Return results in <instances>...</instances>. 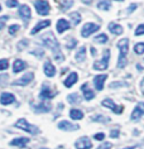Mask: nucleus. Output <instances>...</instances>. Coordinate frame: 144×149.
Instances as JSON below:
<instances>
[{
  "label": "nucleus",
  "instance_id": "473e14b6",
  "mask_svg": "<svg viewBox=\"0 0 144 149\" xmlns=\"http://www.w3.org/2000/svg\"><path fill=\"white\" fill-rule=\"evenodd\" d=\"M8 66H9L8 59H0V71L6 70V68H8Z\"/></svg>",
  "mask_w": 144,
  "mask_h": 149
},
{
  "label": "nucleus",
  "instance_id": "0eeeda50",
  "mask_svg": "<svg viewBox=\"0 0 144 149\" xmlns=\"http://www.w3.org/2000/svg\"><path fill=\"white\" fill-rule=\"evenodd\" d=\"M101 104H102V106H105V107H109V109H111L115 114H121V113H123V106H118L114 102L113 100H110V99H105Z\"/></svg>",
  "mask_w": 144,
  "mask_h": 149
},
{
  "label": "nucleus",
  "instance_id": "9b49d317",
  "mask_svg": "<svg viewBox=\"0 0 144 149\" xmlns=\"http://www.w3.org/2000/svg\"><path fill=\"white\" fill-rule=\"evenodd\" d=\"M31 9H29L28 5H20L19 6V15L22 17V19L24 22H28L29 18H31Z\"/></svg>",
  "mask_w": 144,
  "mask_h": 149
},
{
  "label": "nucleus",
  "instance_id": "7c9ffc66",
  "mask_svg": "<svg viewBox=\"0 0 144 149\" xmlns=\"http://www.w3.org/2000/svg\"><path fill=\"white\" fill-rule=\"evenodd\" d=\"M108 36L106 34H100V36H97V37H95V42H97V43H106L108 42Z\"/></svg>",
  "mask_w": 144,
  "mask_h": 149
},
{
  "label": "nucleus",
  "instance_id": "4c0bfd02",
  "mask_svg": "<svg viewBox=\"0 0 144 149\" xmlns=\"http://www.w3.org/2000/svg\"><path fill=\"white\" fill-rule=\"evenodd\" d=\"M120 86H127V84L125 82H113L110 84V88H114V87H120Z\"/></svg>",
  "mask_w": 144,
  "mask_h": 149
},
{
  "label": "nucleus",
  "instance_id": "4be33fe9",
  "mask_svg": "<svg viewBox=\"0 0 144 149\" xmlns=\"http://www.w3.org/2000/svg\"><path fill=\"white\" fill-rule=\"evenodd\" d=\"M70 28V23L66 19H60L57 22V31L58 33H63L65 31H67Z\"/></svg>",
  "mask_w": 144,
  "mask_h": 149
},
{
  "label": "nucleus",
  "instance_id": "f03ea898",
  "mask_svg": "<svg viewBox=\"0 0 144 149\" xmlns=\"http://www.w3.org/2000/svg\"><path fill=\"white\" fill-rule=\"evenodd\" d=\"M128 47H129V39L124 38L118 42V48L120 51L119 61H118V67L119 68H124L127 65V53H128Z\"/></svg>",
  "mask_w": 144,
  "mask_h": 149
},
{
  "label": "nucleus",
  "instance_id": "2eb2a0df",
  "mask_svg": "<svg viewBox=\"0 0 144 149\" xmlns=\"http://www.w3.org/2000/svg\"><path fill=\"white\" fill-rule=\"evenodd\" d=\"M15 97H14V95L9 94V92H4V94H1L0 96V102L3 104V105H9V104H13Z\"/></svg>",
  "mask_w": 144,
  "mask_h": 149
},
{
  "label": "nucleus",
  "instance_id": "6e6552de",
  "mask_svg": "<svg viewBox=\"0 0 144 149\" xmlns=\"http://www.w3.org/2000/svg\"><path fill=\"white\" fill-rule=\"evenodd\" d=\"M75 147L76 149H90L92 147V143L87 136H82L75 143Z\"/></svg>",
  "mask_w": 144,
  "mask_h": 149
},
{
  "label": "nucleus",
  "instance_id": "39448f33",
  "mask_svg": "<svg viewBox=\"0 0 144 149\" xmlns=\"http://www.w3.org/2000/svg\"><path fill=\"white\" fill-rule=\"evenodd\" d=\"M34 5H35V9H37V13L39 15H47L49 13V3L47 0H35L34 1Z\"/></svg>",
  "mask_w": 144,
  "mask_h": 149
},
{
  "label": "nucleus",
  "instance_id": "7ed1b4c3",
  "mask_svg": "<svg viewBox=\"0 0 144 149\" xmlns=\"http://www.w3.org/2000/svg\"><path fill=\"white\" fill-rule=\"evenodd\" d=\"M15 126L19 128L20 130H24V132L29 133V134H38V132H39V129L37 128V126L29 124L25 119H19V120L15 123Z\"/></svg>",
  "mask_w": 144,
  "mask_h": 149
},
{
  "label": "nucleus",
  "instance_id": "dca6fc26",
  "mask_svg": "<svg viewBox=\"0 0 144 149\" xmlns=\"http://www.w3.org/2000/svg\"><path fill=\"white\" fill-rule=\"evenodd\" d=\"M37 113H48L51 110V104L47 102L46 100H43V102H40L38 106H34Z\"/></svg>",
  "mask_w": 144,
  "mask_h": 149
},
{
  "label": "nucleus",
  "instance_id": "72a5a7b5",
  "mask_svg": "<svg viewBox=\"0 0 144 149\" xmlns=\"http://www.w3.org/2000/svg\"><path fill=\"white\" fill-rule=\"evenodd\" d=\"M19 29H20V27H19V25H17V24L10 25V27H9V34H15Z\"/></svg>",
  "mask_w": 144,
  "mask_h": 149
},
{
  "label": "nucleus",
  "instance_id": "c9c22d12",
  "mask_svg": "<svg viewBox=\"0 0 144 149\" xmlns=\"http://www.w3.org/2000/svg\"><path fill=\"white\" fill-rule=\"evenodd\" d=\"M143 34H144V24H140L135 29V36H143Z\"/></svg>",
  "mask_w": 144,
  "mask_h": 149
},
{
  "label": "nucleus",
  "instance_id": "a18cd8bd",
  "mask_svg": "<svg viewBox=\"0 0 144 149\" xmlns=\"http://www.w3.org/2000/svg\"><path fill=\"white\" fill-rule=\"evenodd\" d=\"M135 9H136V4H131V5L128 8V13H133Z\"/></svg>",
  "mask_w": 144,
  "mask_h": 149
},
{
  "label": "nucleus",
  "instance_id": "412c9836",
  "mask_svg": "<svg viewBox=\"0 0 144 149\" xmlns=\"http://www.w3.org/2000/svg\"><path fill=\"white\" fill-rule=\"evenodd\" d=\"M109 31L113 33V34H116V36H120L123 34V27L119 24H115V23H110L109 24Z\"/></svg>",
  "mask_w": 144,
  "mask_h": 149
},
{
  "label": "nucleus",
  "instance_id": "de8ad7c7",
  "mask_svg": "<svg viewBox=\"0 0 144 149\" xmlns=\"http://www.w3.org/2000/svg\"><path fill=\"white\" fill-rule=\"evenodd\" d=\"M82 1L85 3V4H90V3L92 1V0H82Z\"/></svg>",
  "mask_w": 144,
  "mask_h": 149
},
{
  "label": "nucleus",
  "instance_id": "864d4df0",
  "mask_svg": "<svg viewBox=\"0 0 144 149\" xmlns=\"http://www.w3.org/2000/svg\"><path fill=\"white\" fill-rule=\"evenodd\" d=\"M42 149H46V148H42Z\"/></svg>",
  "mask_w": 144,
  "mask_h": 149
},
{
  "label": "nucleus",
  "instance_id": "5701e85b",
  "mask_svg": "<svg viewBox=\"0 0 144 149\" xmlns=\"http://www.w3.org/2000/svg\"><path fill=\"white\" fill-rule=\"evenodd\" d=\"M29 143V138H17V139H13L12 140V145L14 147H24Z\"/></svg>",
  "mask_w": 144,
  "mask_h": 149
},
{
  "label": "nucleus",
  "instance_id": "3c124183",
  "mask_svg": "<svg viewBox=\"0 0 144 149\" xmlns=\"http://www.w3.org/2000/svg\"><path fill=\"white\" fill-rule=\"evenodd\" d=\"M118 1H123V0H118Z\"/></svg>",
  "mask_w": 144,
  "mask_h": 149
},
{
  "label": "nucleus",
  "instance_id": "4468645a",
  "mask_svg": "<svg viewBox=\"0 0 144 149\" xmlns=\"http://www.w3.org/2000/svg\"><path fill=\"white\" fill-rule=\"evenodd\" d=\"M56 95V92H52V90L51 88H48L47 86H43L42 87V91H40V99L42 100H49V99H52L53 96Z\"/></svg>",
  "mask_w": 144,
  "mask_h": 149
},
{
  "label": "nucleus",
  "instance_id": "e433bc0d",
  "mask_svg": "<svg viewBox=\"0 0 144 149\" xmlns=\"http://www.w3.org/2000/svg\"><path fill=\"white\" fill-rule=\"evenodd\" d=\"M6 5H8L9 8H14V6L19 5V3H18V0H8V1H6Z\"/></svg>",
  "mask_w": 144,
  "mask_h": 149
},
{
  "label": "nucleus",
  "instance_id": "a211bd4d",
  "mask_svg": "<svg viewBox=\"0 0 144 149\" xmlns=\"http://www.w3.org/2000/svg\"><path fill=\"white\" fill-rule=\"evenodd\" d=\"M44 73L47 74L48 77H53L56 74V68L51 62H46L44 63Z\"/></svg>",
  "mask_w": 144,
  "mask_h": 149
},
{
  "label": "nucleus",
  "instance_id": "ea45409f",
  "mask_svg": "<svg viewBox=\"0 0 144 149\" xmlns=\"http://www.w3.org/2000/svg\"><path fill=\"white\" fill-rule=\"evenodd\" d=\"M111 147H113L111 143H102V144H101V145H100V147H99L97 149H110Z\"/></svg>",
  "mask_w": 144,
  "mask_h": 149
},
{
  "label": "nucleus",
  "instance_id": "49530a36",
  "mask_svg": "<svg viewBox=\"0 0 144 149\" xmlns=\"http://www.w3.org/2000/svg\"><path fill=\"white\" fill-rule=\"evenodd\" d=\"M140 88H142V92H143V94H144V77H143L142 82H140Z\"/></svg>",
  "mask_w": 144,
  "mask_h": 149
},
{
  "label": "nucleus",
  "instance_id": "ddd939ff",
  "mask_svg": "<svg viewBox=\"0 0 144 149\" xmlns=\"http://www.w3.org/2000/svg\"><path fill=\"white\" fill-rule=\"evenodd\" d=\"M32 80H33V73H27L18 81H14V85H15V86H18V85H19V86H25V85H28Z\"/></svg>",
  "mask_w": 144,
  "mask_h": 149
},
{
  "label": "nucleus",
  "instance_id": "f8f14e48",
  "mask_svg": "<svg viewBox=\"0 0 144 149\" xmlns=\"http://www.w3.org/2000/svg\"><path fill=\"white\" fill-rule=\"evenodd\" d=\"M58 128L61 130H77L80 126L76 124H72V123H70L67 120H62L60 124H58Z\"/></svg>",
  "mask_w": 144,
  "mask_h": 149
},
{
  "label": "nucleus",
  "instance_id": "c85d7f7f",
  "mask_svg": "<svg viewBox=\"0 0 144 149\" xmlns=\"http://www.w3.org/2000/svg\"><path fill=\"white\" fill-rule=\"evenodd\" d=\"M70 18L72 19V22H73V24L75 25H77L81 22V15H80V13H77V12L70 14Z\"/></svg>",
  "mask_w": 144,
  "mask_h": 149
},
{
  "label": "nucleus",
  "instance_id": "f3484780",
  "mask_svg": "<svg viewBox=\"0 0 144 149\" xmlns=\"http://www.w3.org/2000/svg\"><path fill=\"white\" fill-rule=\"evenodd\" d=\"M25 67H27V63H25L23 59H17L13 65V71H14V73H18V72H20V71L25 70Z\"/></svg>",
  "mask_w": 144,
  "mask_h": 149
},
{
  "label": "nucleus",
  "instance_id": "8fccbe9b",
  "mask_svg": "<svg viewBox=\"0 0 144 149\" xmlns=\"http://www.w3.org/2000/svg\"><path fill=\"white\" fill-rule=\"evenodd\" d=\"M124 149H135V147H129V148H124Z\"/></svg>",
  "mask_w": 144,
  "mask_h": 149
},
{
  "label": "nucleus",
  "instance_id": "20e7f679",
  "mask_svg": "<svg viewBox=\"0 0 144 149\" xmlns=\"http://www.w3.org/2000/svg\"><path fill=\"white\" fill-rule=\"evenodd\" d=\"M109 59H110V51L109 49H105L104 51V56L100 61L95 62L94 63V68L97 70V71H102V70H106L109 66Z\"/></svg>",
  "mask_w": 144,
  "mask_h": 149
},
{
  "label": "nucleus",
  "instance_id": "f704fd0d",
  "mask_svg": "<svg viewBox=\"0 0 144 149\" xmlns=\"http://www.w3.org/2000/svg\"><path fill=\"white\" fill-rule=\"evenodd\" d=\"M77 44V40L76 39H73V38H71L67 42V44H66V47L68 48V49H72V48H75V46Z\"/></svg>",
  "mask_w": 144,
  "mask_h": 149
},
{
  "label": "nucleus",
  "instance_id": "603ef678",
  "mask_svg": "<svg viewBox=\"0 0 144 149\" xmlns=\"http://www.w3.org/2000/svg\"><path fill=\"white\" fill-rule=\"evenodd\" d=\"M0 10H1V6H0Z\"/></svg>",
  "mask_w": 144,
  "mask_h": 149
},
{
  "label": "nucleus",
  "instance_id": "2f4dec72",
  "mask_svg": "<svg viewBox=\"0 0 144 149\" xmlns=\"http://www.w3.org/2000/svg\"><path fill=\"white\" fill-rule=\"evenodd\" d=\"M72 4H73V3L71 1V0H61V8H62V10L68 9Z\"/></svg>",
  "mask_w": 144,
  "mask_h": 149
},
{
  "label": "nucleus",
  "instance_id": "a19ab883",
  "mask_svg": "<svg viewBox=\"0 0 144 149\" xmlns=\"http://www.w3.org/2000/svg\"><path fill=\"white\" fill-rule=\"evenodd\" d=\"M94 138L96 140H104V138H105V134L104 133H99V134H95Z\"/></svg>",
  "mask_w": 144,
  "mask_h": 149
},
{
  "label": "nucleus",
  "instance_id": "f257e3e1",
  "mask_svg": "<svg viewBox=\"0 0 144 149\" xmlns=\"http://www.w3.org/2000/svg\"><path fill=\"white\" fill-rule=\"evenodd\" d=\"M40 39H42V42L46 44L49 49H52V53H53L54 59H56V61H58V62L63 61L65 57H63V54H62L60 44H58L57 39L54 38L53 33H51V32L44 33V34H42V37H40Z\"/></svg>",
  "mask_w": 144,
  "mask_h": 149
},
{
  "label": "nucleus",
  "instance_id": "6ab92c4d",
  "mask_svg": "<svg viewBox=\"0 0 144 149\" xmlns=\"http://www.w3.org/2000/svg\"><path fill=\"white\" fill-rule=\"evenodd\" d=\"M77 79H79V76H77L76 72L70 73V76L65 80V86H66V87H71L72 85H75V84L77 82Z\"/></svg>",
  "mask_w": 144,
  "mask_h": 149
},
{
  "label": "nucleus",
  "instance_id": "a878e982",
  "mask_svg": "<svg viewBox=\"0 0 144 149\" xmlns=\"http://www.w3.org/2000/svg\"><path fill=\"white\" fill-rule=\"evenodd\" d=\"M85 58H86V48L81 47L80 49L77 51V53H76V59L79 62H81V61H83Z\"/></svg>",
  "mask_w": 144,
  "mask_h": 149
},
{
  "label": "nucleus",
  "instance_id": "bb28decb",
  "mask_svg": "<svg viewBox=\"0 0 144 149\" xmlns=\"http://www.w3.org/2000/svg\"><path fill=\"white\" fill-rule=\"evenodd\" d=\"M110 6H111V3L109 1V0H102L97 4V8L101 9V10H109Z\"/></svg>",
  "mask_w": 144,
  "mask_h": 149
},
{
  "label": "nucleus",
  "instance_id": "c03bdc74",
  "mask_svg": "<svg viewBox=\"0 0 144 149\" xmlns=\"http://www.w3.org/2000/svg\"><path fill=\"white\" fill-rule=\"evenodd\" d=\"M27 44H28V40H23V42H20L19 44H18V48H19V49H23Z\"/></svg>",
  "mask_w": 144,
  "mask_h": 149
},
{
  "label": "nucleus",
  "instance_id": "58836bf2",
  "mask_svg": "<svg viewBox=\"0 0 144 149\" xmlns=\"http://www.w3.org/2000/svg\"><path fill=\"white\" fill-rule=\"evenodd\" d=\"M8 20V17L4 15V17H1L0 18V29H3L4 28V24H5V22Z\"/></svg>",
  "mask_w": 144,
  "mask_h": 149
},
{
  "label": "nucleus",
  "instance_id": "aec40b11",
  "mask_svg": "<svg viewBox=\"0 0 144 149\" xmlns=\"http://www.w3.org/2000/svg\"><path fill=\"white\" fill-rule=\"evenodd\" d=\"M49 25H51V20H42V22H39V23L32 29L31 33H32V34H35V33H38L40 29L47 28V27H49Z\"/></svg>",
  "mask_w": 144,
  "mask_h": 149
},
{
  "label": "nucleus",
  "instance_id": "423d86ee",
  "mask_svg": "<svg viewBox=\"0 0 144 149\" xmlns=\"http://www.w3.org/2000/svg\"><path fill=\"white\" fill-rule=\"evenodd\" d=\"M99 29H100V27H99L97 24H94V23H87L83 25L82 31H81V36L85 37V38H87V37H90L92 33L97 32Z\"/></svg>",
  "mask_w": 144,
  "mask_h": 149
},
{
  "label": "nucleus",
  "instance_id": "37998d69",
  "mask_svg": "<svg viewBox=\"0 0 144 149\" xmlns=\"http://www.w3.org/2000/svg\"><path fill=\"white\" fill-rule=\"evenodd\" d=\"M110 136H111V138H118V136H119V130H118V129L111 130V133H110Z\"/></svg>",
  "mask_w": 144,
  "mask_h": 149
},
{
  "label": "nucleus",
  "instance_id": "b1692460",
  "mask_svg": "<svg viewBox=\"0 0 144 149\" xmlns=\"http://www.w3.org/2000/svg\"><path fill=\"white\" fill-rule=\"evenodd\" d=\"M82 92H83V96H85V99L86 100H91V99H94V96H95L94 91H92L91 88H88L87 84L82 85Z\"/></svg>",
  "mask_w": 144,
  "mask_h": 149
},
{
  "label": "nucleus",
  "instance_id": "393cba45",
  "mask_svg": "<svg viewBox=\"0 0 144 149\" xmlns=\"http://www.w3.org/2000/svg\"><path fill=\"white\" fill-rule=\"evenodd\" d=\"M70 116H71V119H73V120H81V119L83 118V113L79 109H72L70 111Z\"/></svg>",
  "mask_w": 144,
  "mask_h": 149
},
{
  "label": "nucleus",
  "instance_id": "c756f323",
  "mask_svg": "<svg viewBox=\"0 0 144 149\" xmlns=\"http://www.w3.org/2000/svg\"><path fill=\"white\" fill-rule=\"evenodd\" d=\"M134 52L138 54H143L144 53V43H138L134 46Z\"/></svg>",
  "mask_w": 144,
  "mask_h": 149
},
{
  "label": "nucleus",
  "instance_id": "79ce46f5",
  "mask_svg": "<svg viewBox=\"0 0 144 149\" xmlns=\"http://www.w3.org/2000/svg\"><path fill=\"white\" fill-rule=\"evenodd\" d=\"M94 120L96 121H109V118H104V116H94Z\"/></svg>",
  "mask_w": 144,
  "mask_h": 149
},
{
  "label": "nucleus",
  "instance_id": "09e8293b",
  "mask_svg": "<svg viewBox=\"0 0 144 149\" xmlns=\"http://www.w3.org/2000/svg\"><path fill=\"white\" fill-rule=\"evenodd\" d=\"M91 52H92V54H94V56L96 54V51H95V48H91Z\"/></svg>",
  "mask_w": 144,
  "mask_h": 149
},
{
  "label": "nucleus",
  "instance_id": "9d476101",
  "mask_svg": "<svg viewBox=\"0 0 144 149\" xmlns=\"http://www.w3.org/2000/svg\"><path fill=\"white\" fill-rule=\"evenodd\" d=\"M144 114V104L140 102L138 106H135V109L131 113V120H139L140 116Z\"/></svg>",
  "mask_w": 144,
  "mask_h": 149
},
{
  "label": "nucleus",
  "instance_id": "1a4fd4ad",
  "mask_svg": "<svg viewBox=\"0 0 144 149\" xmlns=\"http://www.w3.org/2000/svg\"><path fill=\"white\" fill-rule=\"evenodd\" d=\"M106 79H108V76H106V74H99V76L95 77V79H94V85H95L96 90H99V91L102 90Z\"/></svg>",
  "mask_w": 144,
  "mask_h": 149
},
{
  "label": "nucleus",
  "instance_id": "cd10ccee",
  "mask_svg": "<svg viewBox=\"0 0 144 149\" xmlns=\"http://www.w3.org/2000/svg\"><path fill=\"white\" fill-rule=\"evenodd\" d=\"M67 99H68L70 104H79L81 101V97H80L79 94H71V95H68Z\"/></svg>",
  "mask_w": 144,
  "mask_h": 149
}]
</instances>
